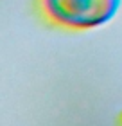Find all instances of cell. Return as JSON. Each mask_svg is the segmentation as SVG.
Here are the masks:
<instances>
[{
    "mask_svg": "<svg viewBox=\"0 0 122 126\" xmlns=\"http://www.w3.org/2000/svg\"><path fill=\"white\" fill-rule=\"evenodd\" d=\"M120 0H36L40 16L67 31L94 29L111 20Z\"/></svg>",
    "mask_w": 122,
    "mask_h": 126,
    "instance_id": "6da1fadb",
    "label": "cell"
},
{
    "mask_svg": "<svg viewBox=\"0 0 122 126\" xmlns=\"http://www.w3.org/2000/svg\"><path fill=\"white\" fill-rule=\"evenodd\" d=\"M119 126H122V115H120V121H119Z\"/></svg>",
    "mask_w": 122,
    "mask_h": 126,
    "instance_id": "7a4b0ae2",
    "label": "cell"
}]
</instances>
